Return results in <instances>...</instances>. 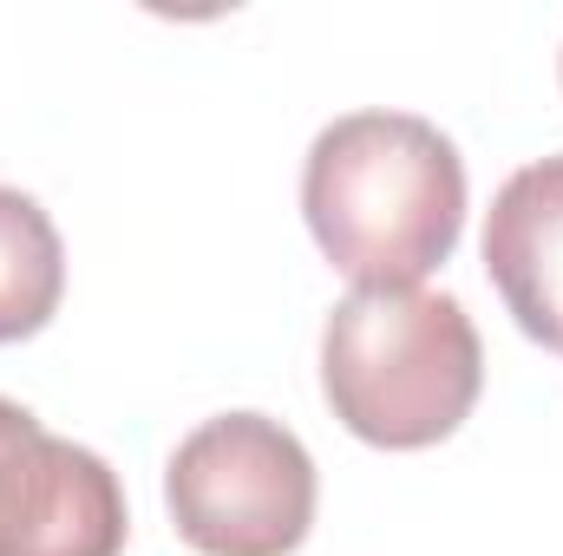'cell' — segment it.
Returning <instances> with one entry per match:
<instances>
[{
	"instance_id": "obj_1",
	"label": "cell",
	"mask_w": 563,
	"mask_h": 556,
	"mask_svg": "<svg viewBox=\"0 0 563 556\" xmlns=\"http://www.w3.org/2000/svg\"><path fill=\"white\" fill-rule=\"evenodd\" d=\"M301 216L354 288H420L465 230V164L413 112H347L308 144Z\"/></svg>"
},
{
	"instance_id": "obj_2",
	"label": "cell",
	"mask_w": 563,
	"mask_h": 556,
	"mask_svg": "<svg viewBox=\"0 0 563 556\" xmlns=\"http://www.w3.org/2000/svg\"><path fill=\"white\" fill-rule=\"evenodd\" d=\"M485 387V347L445 288H354L321 327V393L334 419L380 445L426 452L452 438Z\"/></svg>"
},
{
	"instance_id": "obj_3",
	"label": "cell",
	"mask_w": 563,
	"mask_h": 556,
	"mask_svg": "<svg viewBox=\"0 0 563 556\" xmlns=\"http://www.w3.org/2000/svg\"><path fill=\"white\" fill-rule=\"evenodd\" d=\"M164 504L203 556H288L314 524V458L282 419L217 413L170 452Z\"/></svg>"
},
{
	"instance_id": "obj_4",
	"label": "cell",
	"mask_w": 563,
	"mask_h": 556,
	"mask_svg": "<svg viewBox=\"0 0 563 556\" xmlns=\"http://www.w3.org/2000/svg\"><path fill=\"white\" fill-rule=\"evenodd\" d=\"M125 531L119 471L0 400V556H119Z\"/></svg>"
},
{
	"instance_id": "obj_5",
	"label": "cell",
	"mask_w": 563,
	"mask_h": 556,
	"mask_svg": "<svg viewBox=\"0 0 563 556\" xmlns=\"http://www.w3.org/2000/svg\"><path fill=\"white\" fill-rule=\"evenodd\" d=\"M485 276L511 321L563 354V157H538L505 177L485 216Z\"/></svg>"
},
{
	"instance_id": "obj_6",
	"label": "cell",
	"mask_w": 563,
	"mask_h": 556,
	"mask_svg": "<svg viewBox=\"0 0 563 556\" xmlns=\"http://www.w3.org/2000/svg\"><path fill=\"white\" fill-rule=\"evenodd\" d=\"M66 294V249L53 216L26 197L0 184V347L40 334L59 314Z\"/></svg>"
}]
</instances>
